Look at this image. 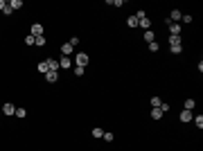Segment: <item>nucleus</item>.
I'll list each match as a JSON object with an SVG mask.
<instances>
[{"instance_id":"f257e3e1","label":"nucleus","mask_w":203,"mask_h":151,"mask_svg":"<svg viewBox=\"0 0 203 151\" xmlns=\"http://www.w3.org/2000/svg\"><path fill=\"white\" fill-rule=\"evenodd\" d=\"M75 63H77V65H79V68H86V65H88V63H90V56H88V54H86V52H79V54H77V56H75Z\"/></svg>"},{"instance_id":"f03ea898","label":"nucleus","mask_w":203,"mask_h":151,"mask_svg":"<svg viewBox=\"0 0 203 151\" xmlns=\"http://www.w3.org/2000/svg\"><path fill=\"white\" fill-rule=\"evenodd\" d=\"M45 61H47V70H50V72H59L61 65H59V61H56V59H45Z\"/></svg>"},{"instance_id":"7ed1b4c3","label":"nucleus","mask_w":203,"mask_h":151,"mask_svg":"<svg viewBox=\"0 0 203 151\" xmlns=\"http://www.w3.org/2000/svg\"><path fill=\"white\" fill-rule=\"evenodd\" d=\"M30 34L34 36V39H36V36H41V34H43V25H41V23H34L32 30H30Z\"/></svg>"},{"instance_id":"20e7f679","label":"nucleus","mask_w":203,"mask_h":151,"mask_svg":"<svg viewBox=\"0 0 203 151\" xmlns=\"http://www.w3.org/2000/svg\"><path fill=\"white\" fill-rule=\"evenodd\" d=\"M192 120H194V113L183 108V111H181V122H192Z\"/></svg>"},{"instance_id":"39448f33","label":"nucleus","mask_w":203,"mask_h":151,"mask_svg":"<svg viewBox=\"0 0 203 151\" xmlns=\"http://www.w3.org/2000/svg\"><path fill=\"white\" fill-rule=\"evenodd\" d=\"M138 27H142V30L147 32V30H151V21L144 16V18H140V21H138Z\"/></svg>"},{"instance_id":"423d86ee","label":"nucleus","mask_w":203,"mask_h":151,"mask_svg":"<svg viewBox=\"0 0 203 151\" xmlns=\"http://www.w3.org/2000/svg\"><path fill=\"white\" fill-rule=\"evenodd\" d=\"M14 113H16V106H14V104H5V106H2V115H14Z\"/></svg>"},{"instance_id":"0eeeda50","label":"nucleus","mask_w":203,"mask_h":151,"mask_svg":"<svg viewBox=\"0 0 203 151\" xmlns=\"http://www.w3.org/2000/svg\"><path fill=\"white\" fill-rule=\"evenodd\" d=\"M169 36H181V25L178 23H172L169 25Z\"/></svg>"},{"instance_id":"6e6552de","label":"nucleus","mask_w":203,"mask_h":151,"mask_svg":"<svg viewBox=\"0 0 203 151\" xmlns=\"http://www.w3.org/2000/svg\"><path fill=\"white\" fill-rule=\"evenodd\" d=\"M59 65H61V68H72V59H70V56H61Z\"/></svg>"},{"instance_id":"1a4fd4ad","label":"nucleus","mask_w":203,"mask_h":151,"mask_svg":"<svg viewBox=\"0 0 203 151\" xmlns=\"http://www.w3.org/2000/svg\"><path fill=\"white\" fill-rule=\"evenodd\" d=\"M61 54H63V56H70V54H72V45H70V43H63V45H61Z\"/></svg>"},{"instance_id":"9d476101","label":"nucleus","mask_w":203,"mask_h":151,"mask_svg":"<svg viewBox=\"0 0 203 151\" xmlns=\"http://www.w3.org/2000/svg\"><path fill=\"white\" fill-rule=\"evenodd\" d=\"M169 21H172V23H178V21H181V12H178V9H174V12L169 14Z\"/></svg>"},{"instance_id":"9b49d317","label":"nucleus","mask_w":203,"mask_h":151,"mask_svg":"<svg viewBox=\"0 0 203 151\" xmlns=\"http://www.w3.org/2000/svg\"><path fill=\"white\" fill-rule=\"evenodd\" d=\"M144 41H147V43H153V41H156V34H153L151 30H147V32H144Z\"/></svg>"},{"instance_id":"f8f14e48","label":"nucleus","mask_w":203,"mask_h":151,"mask_svg":"<svg viewBox=\"0 0 203 151\" xmlns=\"http://www.w3.org/2000/svg\"><path fill=\"white\" fill-rule=\"evenodd\" d=\"M45 43H47L45 41V34H41V36H36V39H34V45H38V48H43Z\"/></svg>"},{"instance_id":"ddd939ff","label":"nucleus","mask_w":203,"mask_h":151,"mask_svg":"<svg viewBox=\"0 0 203 151\" xmlns=\"http://www.w3.org/2000/svg\"><path fill=\"white\" fill-rule=\"evenodd\" d=\"M45 79L50 81V83H54L56 79H59V72H47V74H45Z\"/></svg>"},{"instance_id":"4468645a","label":"nucleus","mask_w":203,"mask_h":151,"mask_svg":"<svg viewBox=\"0 0 203 151\" xmlns=\"http://www.w3.org/2000/svg\"><path fill=\"white\" fill-rule=\"evenodd\" d=\"M9 7H12V12H16V9H21L23 7V2H21V0H12V2H7Z\"/></svg>"},{"instance_id":"2eb2a0df","label":"nucleus","mask_w":203,"mask_h":151,"mask_svg":"<svg viewBox=\"0 0 203 151\" xmlns=\"http://www.w3.org/2000/svg\"><path fill=\"white\" fill-rule=\"evenodd\" d=\"M169 50H172V54H181V52H183V45H181V43H176V45H169Z\"/></svg>"},{"instance_id":"dca6fc26","label":"nucleus","mask_w":203,"mask_h":151,"mask_svg":"<svg viewBox=\"0 0 203 151\" xmlns=\"http://www.w3.org/2000/svg\"><path fill=\"white\" fill-rule=\"evenodd\" d=\"M127 27H138V18H135V16H129V18H127Z\"/></svg>"},{"instance_id":"f3484780","label":"nucleus","mask_w":203,"mask_h":151,"mask_svg":"<svg viewBox=\"0 0 203 151\" xmlns=\"http://www.w3.org/2000/svg\"><path fill=\"white\" fill-rule=\"evenodd\" d=\"M38 72H41V74H47V72H50V70H47V61H41V63H38Z\"/></svg>"},{"instance_id":"a211bd4d","label":"nucleus","mask_w":203,"mask_h":151,"mask_svg":"<svg viewBox=\"0 0 203 151\" xmlns=\"http://www.w3.org/2000/svg\"><path fill=\"white\" fill-rule=\"evenodd\" d=\"M151 117H153V120H160V117H162V111H160V108H151Z\"/></svg>"},{"instance_id":"6ab92c4d","label":"nucleus","mask_w":203,"mask_h":151,"mask_svg":"<svg viewBox=\"0 0 203 151\" xmlns=\"http://www.w3.org/2000/svg\"><path fill=\"white\" fill-rule=\"evenodd\" d=\"M90 135H93V138H102V135H104V131L97 126V129H93V133H90Z\"/></svg>"},{"instance_id":"aec40b11","label":"nucleus","mask_w":203,"mask_h":151,"mask_svg":"<svg viewBox=\"0 0 203 151\" xmlns=\"http://www.w3.org/2000/svg\"><path fill=\"white\" fill-rule=\"evenodd\" d=\"M194 124H196L199 129L203 126V115H194Z\"/></svg>"},{"instance_id":"412c9836","label":"nucleus","mask_w":203,"mask_h":151,"mask_svg":"<svg viewBox=\"0 0 203 151\" xmlns=\"http://www.w3.org/2000/svg\"><path fill=\"white\" fill-rule=\"evenodd\" d=\"M14 115H18V117H25V115H27V111L21 106V108H16V113H14Z\"/></svg>"},{"instance_id":"4be33fe9","label":"nucleus","mask_w":203,"mask_h":151,"mask_svg":"<svg viewBox=\"0 0 203 151\" xmlns=\"http://www.w3.org/2000/svg\"><path fill=\"white\" fill-rule=\"evenodd\" d=\"M160 104H162V101H160V97H151V106H153V108H158Z\"/></svg>"},{"instance_id":"5701e85b","label":"nucleus","mask_w":203,"mask_h":151,"mask_svg":"<svg viewBox=\"0 0 203 151\" xmlns=\"http://www.w3.org/2000/svg\"><path fill=\"white\" fill-rule=\"evenodd\" d=\"M194 108V99H185V111H192Z\"/></svg>"},{"instance_id":"b1692460","label":"nucleus","mask_w":203,"mask_h":151,"mask_svg":"<svg viewBox=\"0 0 203 151\" xmlns=\"http://www.w3.org/2000/svg\"><path fill=\"white\" fill-rule=\"evenodd\" d=\"M25 45H34V36H32V34L25 36Z\"/></svg>"},{"instance_id":"393cba45","label":"nucleus","mask_w":203,"mask_h":151,"mask_svg":"<svg viewBox=\"0 0 203 151\" xmlns=\"http://www.w3.org/2000/svg\"><path fill=\"white\" fill-rule=\"evenodd\" d=\"M158 48H160V45H158L156 41H153V43H149V50H151V52H158Z\"/></svg>"},{"instance_id":"a878e982","label":"nucleus","mask_w":203,"mask_h":151,"mask_svg":"<svg viewBox=\"0 0 203 151\" xmlns=\"http://www.w3.org/2000/svg\"><path fill=\"white\" fill-rule=\"evenodd\" d=\"M84 72H86V70H84V68H79V65L75 68V74H77V77H84Z\"/></svg>"},{"instance_id":"bb28decb","label":"nucleus","mask_w":203,"mask_h":151,"mask_svg":"<svg viewBox=\"0 0 203 151\" xmlns=\"http://www.w3.org/2000/svg\"><path fill=\"white\" fill-rule=\"evenodd\" d=\"M169 43H172V45H176V43H181V36H169Z\"/></svg>"},{"instance_id":"cd10ccee","label":"nucleus","mask_w":203,"mask_h":151,"mask_svg":"<svg viewBox=\"0 0 203 151\" xmlns=\"http://www.w3.org/2000/svg\"><path fill=\"white\" fill-rule=\"evenodd\" d=\"M2 14H5V16H12V14H14V12H12V7H9V5H7V7H5V9H2Z\"/></svg>"},{"instance_id":"c85d7f7f","label":"nucleus","mask_w":203,"mask_h":151,"mask_svg":"<svg viewBox=\"0 0 203 151\" xmlns=\"http://www.w3.org/2000/svg\"><path fill=\"white\" fill-rule=\"evenodd\" d=\"M104 140H106V142H111V140H113V133H106V131H104V135H102Z\"/></svg>"},{"instance_id":"c756f323","label":"nucleus","mask_w":203,"mask_h":151,"mask_svg":"<svg viewBox=\"0 0 203 151\" xmlns=\"http://www.w3.org/2000/svg\"><path fill=\"white\" fill-rule=\"evenodd\" d=\"M68 43H70V45H72V48H75V45H79V39H77V36H72V39H70V41H68Z\"/></svg>"},{"instance_id":"7c9ffc66","label":"nucleus","mask_w":203,"mask_h":151,"mask_svg":"<svg viewBox=\"0 0 203 151\" xmlns=\"http://www.w3.org/2000/svg\"><path fill=\"white\" fill-rule=\"evenodd\" d=\"M181 18H183V23H192V16H190V14H185V16H181Z\"/></svg>"},{"instance_id":"2f4dec72","label":"nucleus","mask_w":203,"mask_h":151,"mask_svg":"<svg viewBox=\"0 0 203 151\" xmlns=\"http://www.w3.org/2000/svg\"><path fill=\"white\" fill-rule=\"evenodd\" d=\"M5 7H7V2H5V0H0V12H2Z\"/></svg>"}]
</instances>
